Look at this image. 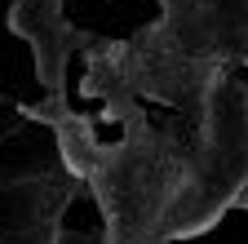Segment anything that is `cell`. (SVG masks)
<instances>
[]
</instances>
